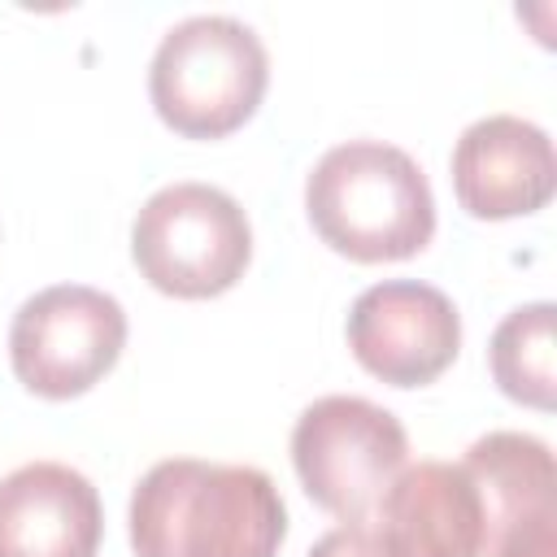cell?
<instances>
[{"instance_id":"obj_4","label":"cell","mask_w":557,"mask_h":557,"mask_svg":"<svg viewBox=\"0 0 557 557\" xmlns=\"http://www.w3.org/2000/svg\"><path fill=\"white\" fill-rule=\"evenodd\" d=\"M139 274L178 300L231 292L252 261V226L235 196L209 183H170L144 200L131 226Z\"/></svg>"},{"instance_id":"obj_8","label":"cell","mask_w":557,"mask_h":557,"mask_svg":"<svg viewBox=\"0 0 557 557\" xmlns=\"http://www.w3.org/2000/svg\"><path fill=\"white\" fill-rule=\"evenodd\" d=\"M387 557H487V509L457 461L405 466L374 505V527Z\"/></svg>"},{"instance_id":"obj_1","label":"cell","mask_w":557,"mask_h":557,"mask_svg":"<svg viewBox=\"0 0 557 557\" xmlns=\"http://www.w3.org/2000/svg\"><path fill=\"white\" fill-rule=\"evenodd\" d=\"M135 557H278L287 509L257 466L157 461L131 492Z\"/></svg>"},{"instance_id":"obj_7","label":"cell","mask_w":557,"mask_h":557,"mask_svg":"<svg viewBox=\"0 0 557 557\" xmlns=\"http://www.w3.org/2000/svg\"><path fill=\"white\" fill-rule=\"evenodd\" d=\"M348 348L361 370L392 387L435 383L461 352L457 305L418 278L366 287L348 309Z\"/></svg>"},{"instance_id":"obj_9","label":"cell","mask_w":557,"mask_h":557,"mask_svg":"<svg viewBox=\"0 0 557 557\" xmlns=\"http://www.w3.org/2000/svg\"><path fill=\"white\" fill-rule=\"evenodd\" d=\"M557 157L553 139L513 113L479 117L453 148V191L479 222L527 218L553 200Z\"/></svg>"},{"instance_id":"obj_13","label":"cell","mask_w":557,"mask_h":557,"mask_svg":"<svg viewBox=\"0 0 557 557\" xmlns=\"http://www.w3.org/2000/svg\"><path fill=\"white\" fill-rule=\"evenodd\" d=\"M492 557H557V509H544L505 531Z\"/></svg>"},{"instance_id":"obj_6","label":"cell","mask_w":557,"mask_h":557,"mask_svg":"<svg viewBox=\"0 0 557 557\" xmlns=\"http://www.w3.org/2000/svg\"><path fill=\"white\" fill-rule=\"evenodd\" d=\"M126 348L122 305L87 283H57L22 300L9 326L13 374L44 400L91 392Z\"/></svg>"},{"instance_id":"obj_14","label":"cell","mask_w":557,"mask_h":557,"mask_svg":"<svg viewBox=\"0 0 557 557\" xmlns=\"http://www.w3.org/2000/svg\"><path fill=\"white\" fill-rule=\"evenodd\" d=\"M305 557H387V553L366 522H344V527L326 531Z\"/></svg>"},{"instance_id":"obj_12","label":"cell","mask_w":557,"mask_h":557,"mask_svg":"<svg viewBox=\"0 0 557 557\" xmlns=\"http://www.w3.org/2000/svg\"><path fill=\"white\" fill-rule=\"evenodd\" d=\"M496 387L531 409H553L557 396V348H553V305L535 300L513 309L487 344Z\"/></svg>"},{"instance_id":"obj_5","label":"cell","mask_w":557,"mask_h":557,"mask_svg":"<svg viewBox=\"0 0 557 557\" xmlns=\"http://www.w3.org/2000/svg\"><path fill=\"white\" fill-rule=\"evenodd\" d=\"M305 496L339 522H370L387 483L409 466L400 418L366 396H322L292 426Z\"/></svg>"},{"instance_id":"obj_2","label":"cell","mask_w":557,"mask_h":557,"mask_svg":"<svg viewBox=\"0 0 557 557\" xmlns=\"http://www.w3.org/2000/svg\"><path fill=\"white\" fill-rule=\"evenodd\" d=\"M305 213L326 248L348 261H405L435 235V196L422 165L379 139H348L305 178Z\"/></svg>"},{"instance_id":"obj_11","label":"cell","mask_w":557,"mask_h":557,"mask_svg":"<svg viewBox=\"0 0 557 557\" xmlns=\"http://www.w3.org/2000/svg\"><path fill=\"white\" fill-rule=\"evenodd\" d=\"M461 466L474 479L483 509H487V557L505 531H513L518 522H527L544 509H557L553 453L535 435L492 431L466 448Z\"/></svg>"},{"instance_id":"obj_3","label":"cell","mask_w":557,"mask_h":557,"mask_svg":"<svg viewBox=\"0 0 557 557\" xmlns=\"http://www.w3.org/2000/svg\"><path fill=\"white\" fill-rule=\"evenodd\" d=\"M265 83V44L226 13H200L170 26L148 65L152 109L183 139H222L239 131L257 113Z\"/></svg>"},{"instance_id":"obj_10","label":"cell","mask_w":557,"mask_h":557,"mask_svg":"<svg viewBox=\"0 0 557 557\" xmlns=\"http://www.w3.org/2000/svg\"><path fill=\"white\" fill-rule=\"evenodd\" d=\"M104 509L87 474L30 461L0 479V557H96Z\"/></svg>"}]
</instances>
